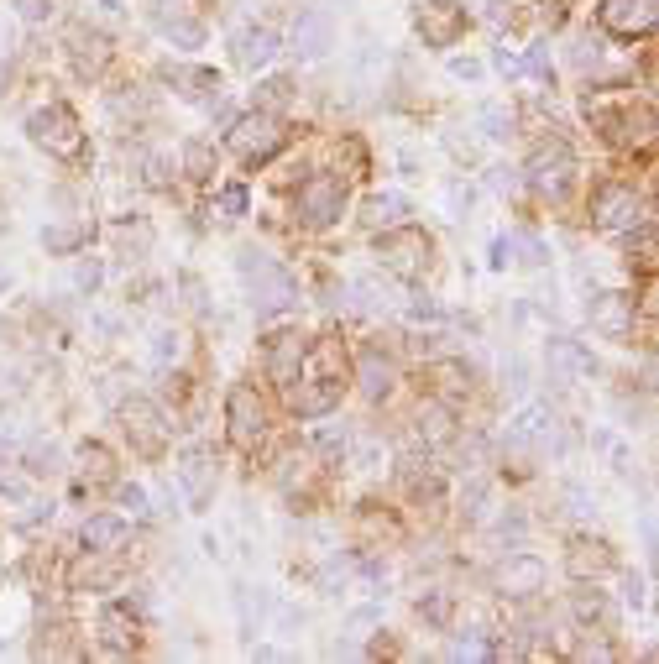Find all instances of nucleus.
<instances>
[{
    "instance_id": "1",
    "label": "nucleus",
    "mask_w": 659,
    "mask_h": 664,
    "mask_svg": "<svg viewBox=\"0 0 659 664\" xmlns=\"http://www.w3.org/2000/svg\"><path fill=\"white\" fill-rule=\"evenodd\" d=\"M236 272H241V283H246V293H252V304H257V309H288L293 299H299L293 278H288V272L267 257L262 246H241Z\"/></svg>"
},
{
    "instance_id": "2",
    "label": "nucleus",
    "mask_w": 659,
    "mask_h": 664,
    "mask_svg": "<svg viewBox=\"0 0 659 664\" xmlns=\"http://www.w3.org/2000/svg\"><path fill=\"white\" fill-rule=\"evenodd\" d=\"M231 152L241 157V163H267L272 152H283V142H288V126H283V116L278 110H246V116H236L231 121Z\"/></svg>"
},
{
    "instance_id": "3",
    "label": "nucleus",
    "mask_w": 659,
    "mask_h": 664,
    "mask_svg": "<svg viewBox=\"0 0 659 664\" xmlns=\"http://www.w3.org/2000/svg\"><path fill=\"white\" fill-rule=\"evenodd\" d=\"M429 257H435V246H429L424 231H414V225H388V236L377 241V262L393 272V278L414 283L429 272Z\"/></svg>"
},
{
    "instance_id": "4",
    "label": "nucleus",
    "mask_w": 659,
    "mask_h": 664,
    "mask_svg": "<svg viewBox=\"0 0 659 664\" xmlns=\"http://www.w3.org/2000/svg\"><path fill=\"white\" fill-rule=\"evenodd\" d=\"M27 136L42 147V152H53V157H79L84 152V131H79V116L68 105H42L27 116Z\"/></svg>"
},
{
    "instance_id": "5",
    "label": "nucleus",
    "mask_w": 659,
    "mask_h": 664,
    "mask_svg": "<svg viewBox=\"0 0 659 664\" xmlns=\"http://www.w3.org/2000/svg\"><path fill=\"white\" fill-rule=\"evenodd\" d=\"M524 173H529V183L544 199H560L565 189H571V178H576V152L565 142H555V136H544V142L529 152Z\"/></svg>"
},
{
    "instance_id": "6",
    "label": "nucleus",
    "mask_w": 659,
    "mask_h": 664,
    "mask_svg": "<svg viewBox=\"0 0 659 664\" xmlns=\"http://www.w3.org/2000/svg\"><path fill=\"white\" fill-rule=\"evenodd\" d=\"M116 419H121V429H126V440L136 445V455L157 461V455L168 450V424H163V414H157L147 398H126Z\"/></svg>"
},
{
    "instance_id": "7",
    "label": "nucleus",
    "mask_w": 659,
    "mask_h": 664,
    "mask_svg": "<svg viewBox=\"0 0 659 664\" xmlns=\"http://www.w3.org/2000/svg\"><path fill=\"white\" fill-rule=\"evenodd\" d=\"M340 215H346V183L320 173V178H309L304 189H299V220L309 225V231H325V225H335Z\"/></svg>"
},
{
    "instance_id": "8",
    "label": "nucleus",
    "mask_w": 659,
    "mask_h": 664,
    "mask_svg": "<svg viewBox=\"0 0 659 664\" xmlns=\"http://www.w3.org/2000/svg\"><path fill=\"white\" fill-rule=\"evenodd\" d=\"M225 414H231V445H241V450L262 445V434H267V403H262L257 387L236 382L231 398H225Z\"/></svg>"
},
{
    "instance_id": "9",
    "label": "nucleus",
    "mask_w": 659,
    "mask_h": 664,
    "mask_svg": "<svg viewBox=\"0 0 659 664\" xmlns=\"http://www.w3.org/2000/svg\"><path fill=\"white\" fill-rule=\"evenodd\" d=\"M639 220H644V199L633 189H623V183L597 189V199H592V225L597 231H633Z\"/></svg>"
},
{
    "instance_id": "10",
    "label": "nucleus",
    "mask_w": 659,
    "mask_h": 664,
    "mask_svg": "<svg viewBox=\"0 0 659 664\" xmlns=\"http://www.w3.org/2000/svg\"><path fill=\"white\" fill-rule=\"evenodd\" d=\"M414 27H419V37L429 42V48H456L461 32H466V11L456 6V0H424Z\"/></svg>"
},
{
    "instance_id": "11",
    "label": "nucleus",
    "mask_w": 659,
    "mask_h": 664,
    "mask_svg": "<svg viewBox=\"0 0 659 664\" xmlns=\"http://www.w3.org/2000/svg\"><path fill=\"white\" fill-rule=\"evenodd\" d=\"M659 6L654 0H602V27L612 37H649Z\"/></svg>"
},
{
    "instance_id": "12",
    "label": "nucleus",
    "mask_w": 659,
    "mask_h": 664,
    "mask_svg": "<svg viewBox=\"0 0 659 664\" xmlns=\"http://www.w3.org/2000/svg\"><path fill=\"white\" fill-rule=\"evenodd\" d=\"M340 382H346V377H314V382H288V408H293V414H299V419H320V414H330V408L340 403V393H346V387H340Z\"/></svg>"
},
{
    "instance_id": "13",
    "label": "nucleus",
    "mask_w": 659,
    "mask_h": 664,
    "mask_svg": "<svg viewBox=\"0 0 659 664\" xmlns=\"http://www.w3.org/2000/svg\"><path fill=\"white\" fill-rule=\"evenodd\" d=\"M178 482L189 487V502L204 513L215 502V482H220V466H215V455L210 450H189L184 461H178Z\"/></svg>"
},
{
    "instance_id": "14",
    "label": "nucleus",
    "mask_w": 659,
    "mask_h": 664,
    "mask_svg": "<svg viewBox=\"0 0 659 664\" xmlns=\"http://www.w3.org/2000/svg\"><path fill=\"white\" fill-rule=\"evenodd\" d=\"M68 58H74L79 79H100L105 63H110V37L95 32V27H74L68 32Z\"/></svg>"
},
{
    "instance_id": "15",
    "label": "nucleus",
    "mask_w": 659,
    "mask_h": 664,
    "mask_svg": "<svg viewBox=\"0 0 659 664\" xmlns=\"http://www.w3.org/2000/svg\"><path fill=\"white\" fill-rule=\"evenodd\" d=\"M544 560H534V555H513V560H503L497 565V591L503 597H534V591H544Z\"/></svg>"
},
{
    "instance_id": "16",
    "label": "nucleus",
    "mask_w": 659,
    "mask_h": 664,
    "mask_svg": "<svg viewBox=\"0 0 659 664\" xmlns=\"http://www.w3.org/2000/svg\"><path fill=\"white\" fill-rule=\"evenodd\" d=\"M116 581H121L116 549H84V560H74V570H68V586L74 591H95V586H116Z\"/></svg>"
},
{
    "instance_id": "17",
    "label": "nucleus",
    "mask_w": 659,
    "mask_h": 664,
    "mask_svg": "<svg viewBox=\"0 0 659 664\" xmlns=\"http://www.w3.org/2000/svg\"><path fill=\"white\" fill-rule=\"evenodd\" d=\"M565 570H571L576 581H602L612 570V549L602 539H571V549H565Z\"/></svg>"
},
{
    "instance_id": "18",
    "label": "nucleus",
    "mask_w": 659,
    "mask_h": 664,
    "mask_svg": "<svg viewBox=\"0 0 659 664\" xmlns=\"http://www.w3.org/2000/svg\"><path fill=\"white\" fill-rule=\"evenodd\" d=\"M304 356H309V346H304V335L299 330H283L278 340H272V351H267V372H272V382H299V372H304Z\"/></svg>"
},
{
    "instance_id": "19",
    "label": "nucleus",
    "mask_w": 659,
    "mask_h": 664,
    "mask_svg": "<svg viewBox=\"0 0 659 664\" xmlns=\"http://www.w3.org/2000/svg\"><path fill=\"white\" fill-rule=\"evenodd\" d=\"M100 644L110 654H131L142 644V628H136V612L131 607H105L100 612Z\"/></svg>"
},
{
    "instance_id": "20",
    "label": "nucleus",
    "mask_w": 659,
    "mask_h": 664,
    "mask_svg": "<svg viewBox=\"0 0 659 664\" xmlns=\"http://www.w3.org/2000/svg\"><path fill=\"white\" fill-rule=\"evenodd\" d=\"M592 325L607 340H628V330H633V304L623 299V293H597V299H592Z\"/></svg>"
},
{
    "instance_id": "21",
    "label": "nucleus",
    "mask_w": 659,
    "mask_h": 664,
    "mask_svg": "<svg viewBox=\"0 0 659 664\" xmlns=\"http://www.w3.org/2000/svg\"><path fill=\"white\" fill-rule=\"evenodd\" d=\"M293 42H299V53H304V58H325V53L335 48V27H330V16L304 11V16H299V27H293Z\"/></svg>"
},
{
    "instance_id": "22",
    "label": "nucleus",
    "mask_w": 659,
    "mask_h": 664,
    "mask_svg": "<svg viewBox=\"0 0 659 664\" xmlns=\"http://www.w3.org/2000/svg\"><path fill=\"white\" fill-rule=\"evenodd\" d=\"M278 48H283V42H278L272 27H252V32L236 37V63L241 68H267L272 58H278Z\"/></svg>"
},
{
    "instance_id": "23",
    "label": "nucleus",
    "mask_w": 659,
    "mask_h": 664,
    "mask_svg": "<svg viewBox=\"0 0 659 664\" xmlns=\"http://www.w3.org/2000/svg\"><path fill=\"white\" fill-rule=\"evenodd\" d=\"M586 372H592V356H586L576 340H555V346H550V377H555L560 387H571V382H581Z\"/></svg>"
},
{
    "instance_id": "24",
    "label": "nucleus",
    "mask_w": 659,
    "mask_h": 664,
    "mask_svg": "<svg viewBox=\"0 0 659 664\" xmlns=\"http://www.w3.org/2000/svg\"><path fill=\"white\" fill-rule=\"evenodd\" d=\"M356 377H361V393H367V398H388V387H393L398 372H393V361L372 346V351L356 356Z\"/></svg>"
},
{
    "instance_id": "25",
    "label": "nucleus",
    "mask_w": 659,
    "mask_h": 664,
    "mask_svg": "<svg viewBox=\"0 0 659 664\" xmlns=\"http://www.w3.org/2000/svg\"><path fill=\"white\" fill-rule=\"evenodd\" d=\"M508 440L518 445V450H529V445H550L555 440V424H550V408H524V414H518L513 419V434H508Z\"/></svg>"
},
{
    "instance_id": "26",
    "label": "nucleus",
    "mask_w": 659,
    "mask_h": 664,
    "mask_svg": "<svg viewBox=\"0 0 659 664\" xmlns=\"http://www.w3.org/2000/svg\"><path fill=\"white\" fill-rule=\"evenodd\" d=\"M163 79L178 84V95H184V100H210V95H220V74H210V68H168Z\"/></svg>"
},
{
    "instance_id": "27",
    "label": "nucleus",
    "mask_w": 659,
    "mask_h": 664,
    "mask_svg": "<svg viewBox=\"0 0 659 664\" xmlns=\"http://www.w3.org/2000/svg\"><path fill=\"white\" fill-rule=\"evenodd\" d=\"M79 539H84V549H121V544H126V523H121V518H110V513L84 518Z\"/></svg>"
},
{
    "instance_id": "28",
    "label": "nucleus",
    "mask_w": 659,
    "mask_h": 664,
    "mask_svg": "<svg viewBox=\"0 0 659 664\" xmlns=\"http://www.w3.org/2000/svg\"><path fill=\"white\" fill-rule=\"evenodd\" d=\"M79 471L89 476V482H116V455H110L105 445H95V440H89V445H79Z\"/></svg>"
},
{
    "instance_id": "29",
    "label": "nucleus",
    "mask_w": 659,
    "mask_h": 664,
    "mask_svg": "<svg viewBox=\"0 0 659 664\" xmlns=\"http://www.w3.org/2000/svg\"><path fill=\"white\" fill-rule=\"evenodd\" d=\"M403 210H408L403 194H372V199H367V210H361V220H367L372 231H388V225L403 220Z\"/></svg>"
},
{
    "instance_id": "30",
    "label": "nucleus",
    "mask_w": 659,
    "mask_h": 664,
    "mask_svg": "<svg viewBox=\"0 0 659 664\" xmlns=\"http://www.w3.org/2000/svg\"><path fill=\"white\" fill-rule=\"evenodd\" d=\"M450 434H456V424H450V408H445V403H424V408H419V440L445 445Z\"/></svg>"
},
{
    "instance_id": "31",
    "label": "nucleus",
    "mask_w": 659,
    "mask_h": 664,
    "mask_svg": "<svg viewBox=\"0 0 659 664\" xmlns=\"http://www.w3.org/2000/svg\"><path fill=\"white\" fill-rule=\"evenodd\" d=\"M163 37L173 48H199L204 42V21L199 16H178V21H163Z\"/></svg>"
},
{
    "instance_id": "32",
    "label": "nucleus",
    "mask_w": 659,
    "mask_h": 664,
    "mask_svg": "<svg viewBox=\"0 0 659 664\" xmlns=\"http://www.w3.org/2000/svg\"><path fill=\"white\" fill-rule=\"evenodd\" d=\"M116 246H121V257H147L152 251V225H116Z\"/></svg>"
},
{
    "instance_id": "33",
    "label": "nucleus",
    "mask_w": 659,
    "mask_h": 664,
    "mask_svg": "<svg viewBox=\"0 0 659 664\" xmlns=\"http://www.w3.org/2000/svg\"><path fill=\"white\" fill-rule=\"evenodd\" d=\"M435 382H440V393H445V398H466V393H471V382H466V366H461V361H440V366H435Z\"/></svg>"
},
{
    "instance_id": "34",
    "label": "nucleus",
    "mask_w": 659,
    "mask_h": 664,
    "mask_svg": "<svg viewBox=\"0 0 659 664\" xmlns=\"http://www.w3.org/2000/svg\"><path fill=\"white\" fill-rule=\"evenodd\" d=\"M37 476H48V471H58V445H48V440H32L27 445V455H21Z\"/></svg>"
},
{
    "instance_id": "35",
    "label": "nucleus",
    "mask_w": 659,
    "mask_h": 664,
    "mask_svg": "<svg viewBox=\"0 0 659 664\" xmlns=\"http://www.w3.org/2000/svg\"><path fill=\"white\" fill-rule=\"evenodd\" d=\"M482 126H487V136H513V110L508 105H482Z\"/></svg>"
},
{
    "instance_id": "36",
    "label": "nucleus",
    "mask_w": 659,
    "mask_h": 664,
    "mask_svg": "<svg viewBox=\"0 0 659 664\" xmlns=\"http://www.w3.org/2000/svg\"><path fill=\"white\" fill-rule=\"evenodd\" d=\"M27 398V372L21 366H0V403H16Z\"/></svg>"
},
{
    "instance_id": "37",
    "label": "nucleus",
    "mask_w": 659,
    "mask_h": 664,
    "mask_svg": "<svg viewBox=\"0 0 659 664\" xmlns=\"http://www.w3.org/2000/svg\"><path fill=\"white\" fill-rule=\"evenodd\" d=\"M576 617H581V623H607V597H602V591H597V597H592V591H576Z\"/></svg>"
},
{
    "instance_id": "38",
    "label": "nucleus",
    "mask_w": 659,
    "mask_h": 664,
    "mask_svg": "<svg viewBox=\"0 0 659 664\" xmlns=\"http://www.w3.org/2000/svg\"><path fill=\"white\" fill-rule=\"evenodd\" d=\"M152 21L163 27V21H178V16H194V0H147Z\"/></svg>"
},
{
    "instance_id": "39",
    "label": "nucleus",
    "mask_w": 659,
    "mask_h": 664,
    "mask_svg": "<svg viewBox=\"0 0 659 664\" xmlns=\"http://www.w3.org/2000/svg\"><path fill=\"white\" fill-rule=\"evenodd\" d=\"M42 241H48V251H74L84 241V231H79V225H58V231L48 225V236H42Z\"/></svg>"
},
{
    "instance_id": "40",
    "label": "nucleus",
    "mask_w": 659,
    "mask_h": 664,
    "mask_svg": "<svg viewBox=\"0 0 659 664\" xmlns=\"http://www.w3.org/2000/svg\"><path fill=\"white\" fill-rule=\"evenodd\" d=\"M100 278H105V267H100V262H89V257L74 267V288H79V293H95Z\"/></svg>"
},
{
    "instance_id": "41",
    "label": "nucleus",
    "mask_w": 659,
    "mask_h": 664,
    "mask_svg": "<svg viewBox=\"0 0 659 664\" xmlns=\"http://www.w3.org/2000/svg\"><path fill=\"white\" fill-rule=\"evenodd\" d=\"M0 492H6V497H27V482H21V471L11 466V455H0Z\"/></svg>"
},
{
    "instance_id": "42",
    "label": "nucleus",
    "mask_w": 659,
    "mask_h": 664,
    "mask_svg": "<svg viewBox=\"0 0 659 664\" xmlns=\"http://www.w3.org/2000/svg\"><path fill=\"white\" fill-rule=\"evenodd\" d=\"M513 246H518V251H524V257H518V262H524V267H539V262H544V246H539L534 236H513Z\"/></svg>"
},
{
    "instance_id": "43",
    "label": "nucleus",
    "mask_w": 659,
    "mask_h": 664,
    "mask_svg": "<svg viewBox=\"0 0 659 664\" xmlns=\"http://www.w3.org/2000/svg\"><path fill=\"white\" fill-rule=\"evenodd\" d=\"M210 163H215V157H210V147H204V142H194V147H189V173H194V178H204V173H210Z\"/></svg>"
},
{
    "instance_id": "44",
    "label": "nucleus",
    "mask_w": 659,
    "mask_h": 664,
    "mask_svg": "<svg viewBox=\"0 0 659 664\" xmlns=\"http://www.w3.org/2000/svg\"><path fill=\"white\" fill-rule=\"evenodd\" d=\"M262 95H267V105L288 100V95H293V79H267V84H262ZM262 95H257V100H262Z\"/></svg>"
},
{
    "instance_id": "45",
    "label": "nucleus",
    "mask_w": 659,
    "mask_h": 664,
    "mask_svg": "<svg viewBox=\"0 0 659 664\" xmlns=\"http://www.w3.org/2000/svg\"><path fill=\"white\" fill-rule=\"evenodd\" d=\"M220 204H225V215H241L246 210V189H236V183H231V189L220 194Z\"/></svg>"
},
{
    "instance_id": "46",
    "label": "nucleus",
    "mask_w": 659,
    "mask_h": 664,
    "mask_svg": "<svg viewBox=\"0 0 659 664\" xmlns=\"http://www.w3.org/2000/svg\"><path fill=\"white\" fill-rule=\"evenodd\" d=\"M16 6H21V16H27V21H42V16L53 11V0H16Z\"/></svg>"
},
{
    "instance_id": "47",
    "label": "nucleus",
    "mask_w": 659,
    "mask_h": 664,
    "mask_svg": "<svg viewBox=\"0 0 659 664\" xmlns=\"http://www.w3.org/2000/svg\"><path fill=\"white\" fill-rule=\"evenodd\" d=\"M529 74L550 79V53H544V48H534V53H529Z\"/></svg>"
},
{
    "instance_id": "48",
    "label": "nucleus",
    "mask_w": 659,
    "mask_h": 664,
    "mask_svg": "<svg viewBox=\"0 0 659 664\" xmlns=\"http://www.w3.org/2000/svg\"><path fill=\"white\" fill-rule=\"evenodd\" d=\"M121 502H126V508H136V513H142V508H147V492H142V487H121Z\"/></svg>"
},
{
    "instance_id": "49",
    "label": "nucleus",
    "mask_w": 659,
    "mask_h": 664,
    "mask_svg": "<svg viewBox=\"0 0 659 664\" xmlns=\"http://www.w3.org/2000/svg\"><path fill=\"white\" fill-rule=\"evenodd\" d=\"M450 74H456V79H476V63L471 58H456V63H450Z\"/></svg>"
},
{
    "instance_id": "50",
    "label": "nucleus",
    "mask_w": 659,
    "mask_h": 664,
    "mask_svg": "<svg viewBox=\"0 0 659 664\" xmlns=\"http://www.w3.org/2000/svg\"><path fill=\"white\" fill-rule=\"evenodd\" d=\"M497 68H503V74H524V63H518L513 53H497Z\"/></svg>"
},
{
    "instance_id": "51",
    "label": "nucleus",
    "mask_w": 659,
    "mask_h": 664,
    "mask_svg": "<svg viewBox=\"0 0 659 664\" xmlns=\"http://www.w3.org/2000/svg\"><path fill=\"white\" fill-rule=\"evenodd\" d=\"M628 602L644 607V581H639V576H628Z\"/></svg>"
},
{
    "instance_id": "52",
    "label": "nucleus",
    "mask_w": 659,
    "mask_h": 664,
    "mask_svg": "<svg viewBox=\"0 0 659 664\" xmlns=\"http://www.w3.org/2000/svg\"><path fill=\"white\" fill-rule=\"evenodd\" d=\"M581 659H612L607 644H581Z\"/></svg>"
},
{
    "instance_id": "53",
    "label": "nucleus",
    "mask_w": 659,
    "mask_h": 664,
    "mask_svg": "<svg viewBox=\"0 0 659 664\" xmlns=\"http://www.w3.org/2000/svg\"><path fill=\"white\" fill-rule=\"evenodd\" d=\"M6 283H11V272H6V267H0V288H6Z\"/></svg>"
}]
</instances>
